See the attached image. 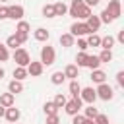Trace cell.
I'll list each match as a JSON object with an SVG mask.
<instances>
[{
  "label": "cell",
  "mask_w": 124,
  "mask_h": 124,
  "mask_svg": "<svg viewBox=\"0 0 124 124\" xmlns=\"http://www.w3.org/2000/svg\"><path fill=\"white\" fill-rule=\"evenodd\" d=\"M99 19H101V23H112V21H114V17H112V16H110L107 10H103V12H101Z\"/></svg>",
  "instance_id": "32"
},
{
  "label": "cell",
  "mask_w": 124,
  "mask_h": 124,
  "mask_svg": "<svg viewBox=\"0 0 124 124\" xmlns=\"http://www.w3.org/2000/svg\"><path fill=\"white\" fill-rule=\"evenodd\" d=\"M97 114H99V110H97V108H95L93 105H89V107H87V108L83 110V116H85V118H91V120H93V118H95Z\"/></svg>",
  "instance_id": "29"
},
{
  "label": "cell",
  "mask_w": 124,
  "mask_h": 124,
  "mask_svg": "<svg viewBox=\"0 0 124 124\" xmlns=\"http://www.w3.org/2000/svg\"><path fill=\"white\" fill-rule=\"evenodd\" d=\"M83 124H93V120H91V118H85V122H83Z\"/></svg>",
  "instance_id": "47"
},
{
  "label": "cell",
  "mask_w": 124,
  "mask_h": 124,
  "mask_svg": "<svg viewBox=\"0 0 124 124\" xmlns=\"http://www.w3.org/2000/svg\"><path fill=\"white\" fill-rule=\"evenodd\" d=\"M0 19H8V6H0Z\"/></svg>",
  "instance_id": "42"
},
{
  "label": "cell",
  "mask_w": 124,
  "mask_h": 124,
  "mask_svg": "<svg viewBox=\"0 0 124 124\" xmlns=\"http://www.w3.org/2000/svg\"><path fill=\"white\" fill-rule=\"evenodd\" d=\"M85 41H87V46H101V37L97 33H91Z\"/></svg>",
  "instance_id": "24"
},
{
  "label": "cell",
  "mask_w": 124,
  "mask_h": 124,
  "mask_svg": "<svg viewBox=\"0 0 124 124\" xmlns=\"http://www.w3.org/2000/svg\"><path fill=\"white\" fill-rule=\"evenodd\" d=\"M70 35H74V37H83V35H91V31L87 29L85 21H76V23H72V27H70Z\"/></svg>",
  "instance_id": "5"
},
{
  "label": "cell",
  "mask_w": 124,
  "mask_h": 124,
  "mask_svg": "<svg viewBox=\"0 0 124 124\" xmlns=\"http://www.w3.org/2000/svg\"><path fill=\"white\" fill-rule=\"evenodd\" d=\"M64 72H54L52 76H50V81L54 83V85H60V83H64Z\"/></svg>",
  "instance_id": "28"
},
{
  "label": "cell",
  "mask_w": 124,
  "mask_h": 124,
  "mask_svg": "<svg viewBox=\"0 0 124 124\" xmlns=\"http://www.w3.org/2000/svg\"><path fill=\"white\" fill-rule=\"evenodd\" d=\"M112 46H114V37H112V35L101 37V48H103V50H110Z\"/></svg>",
  "instance_id": "18"
},
{
  "label": "cell",
  "mask_w": 124,
  "mask_h": 124,
  "mask_svg": "<svg viewBox=\"0 0 124 124\" xmlns=\"http://www.w3.org/2000/svg\"><path fill=\"white\" fill-rule=\"evenodd\" d=\"M23 91V83L21 81H17V79H12L10 83H8V93H12V95H17V93H21Z\"/></svg>",
  "instance_id": "15"
},
{
  "label": "cell",
  "mask_w": 124,
  "mask_h": 124,
  "mask_svg": "<svg viewBox=\"0 0 124 124\" xmlns=\"http://www.w3.org/2000/svg\"><path fill=\"white\" fill-rule=\"evenodd\" d=\"M78 48H79V52H85V48H87V41H85V39H78Z\"/></svg>",
  "instance_id": "40"
},
{
  "label": "cell",
  "mask_w": 124,
  "mask_h": 124,
  "mask_svg": "<svg viewBox=\"0 0 124 124\" xmlns=\"http://www.w3.org/2000/svg\"><path fill=\"white\" fill-rule=\"evenodd\" d=\"M10 58V52H8V46L0 43V62H6Z\"/></svg>",
  "instance_id": "35"
},
{
  "label": "cell",
  "mask_w": 124,
  "mask_h": 124,
  "mask_svg": "<svg viewBox=\"0 0 124 124\" xmlns=\"http://www.w3.org/2000/svg\"><path fill=\"white\" fill-rule=\"evenodd\" d=\"M78 74H79V70H78L76 64H68V66L64 68V78H72V79H76Z\"/></svg>",
  "instance_id": "17"
},
{
  "label": "cell",
  "mask_w": 124,
  "mask_h": 124,
  "mask_svg": "<svg viewBox=\"0 0 124 124\" xmlns=\"http://www.w3.org/2000/svg\"><path fill=\"white\" fill-rule=\"evenodd\" d=\"M54 60H56V52H54V48L52 46H43L41 48V64L43 66H50V64H54Z\"/></svg>",
  "instance_id": "1"
},
{
  "label": "cell",
  "mask_w": 124,
  "mask_h": 124,
  "mask_svg": "<svg viewBox=\"0 0 124 124\" xmlns=\"http://www.w3.org/2000/svg\"><path fill=\"white\" fill-rule=\"evenodd\" d=\"M46 124H60L58 114H50V116H46Z\"/></svg>",
  "instance_id": "39"
},
{
  "label": "cell",
  "mask_w": 124,
  "mask_h": 124,
  "mask_svg": "<svg viewBox=\"0 0 124 124\" xmlns=\"http://www.w3.org/2000/svg\"><path fill=\"white\" fill-rule=\"evenodd\" d=\"M99 60H101V64H103V62H110V60H112V50H101Z\"/></svg>",
  "instance_id": "33"
},
{
  "label": "cell",
  "mask_w": 124,
  "mask_h": 124,
  "mask_svg": "<svg viewBox=\"0 0 124 124\" xmlns=\"http://www.w3.org/2000/svg\"><path fill=\"white\" fill-rule=\"evenodd\" d=\"M66 101H68V99H66L62 93H56V97H54V101H52V103L56 105V108H62V107L66 105Z\"/></svg>",
  "instance_id": "31"
},
{
  "label": "cell",
  "mask_w": 124,
  "mask_h": 124,
  "mask_svg": "<svg viewBox=\"0 0 124 124\" xmlns=\"http://www.w3.org/2000/svg\"><path fill=\"white\" fill-rule=\"evenodd\" d=\"M93 124H108V116H107V114H101V112H99V114H97V116L93 118Z\"/></svg>",
  "instance_id": "36"
},
{
  "label": "cell",
  "mask_w": 124,
  "mask_h": 124,
  "mask_svg": "<svg viewBox=\"0 0 124 124\" xmlns=\"http://www.w3.org/2000/svg\"><path fill=\"white\" fill-rule=\"evenodd\" d=\"M4 110H6V108H4V107H2V105H0V118H2V116H4Z\"/></svg>",
  "instance_id": "46"
},
{
  "label": "cell",
  "mask_w": 124,
  "mask_h": 124,
  "mask_svg": "<svg viewBox=\"0 0 124 124\" xmlns=\"http://www.w3.org/2000/svg\"><path fill=\"white\" fill-rule=\"evenodd\" d=\"M91 79H93L95 83H105L107 74H105L103 70H91Z\"/></svg>",
  "instance_id": "19"
},
{
  "label": "cell",
  "mask_w": 124,
  "mask_h": 124,
  "mask_svg": "<svg viewBox=\"0 0 124 124\" xmlns=\"http://www.w3.org/2000/svg\"><path fill=\"white\" fill-rule=\"evenodd\" d=\"M43 16H45V17H56V16H54V6H52V4H45V6H43Z\"/></svg>",
  "instance_id": "30"
},
{
  "label": "cell",
  "mask_w": 124,
  "mask_h": 124,
  "mask_svg": "<svg viewBox=\"0 0 124 124\" xmlns=\"http://www.w3.org/2000/svg\"><path fill=\"white\" fill-rule=\"evenodd\" d=\"M79 99H81L83 103L93 105V103H95V99H97V93H95V89H93V87H83V89L79 91Z\"/></svg>",
  "instance_id": "7"
},
{
  "label": "cell",
  "mask_w": 124,
  "mask_h": 124,
  "mask_svg": "<svg viewBox=\"0 0 124 124\" xmlns=\"http://www.w3.org/2000/svg\"><path fill=\"white\" fill-rule=\"evenodd\" d=\"M85 66L87 68H91V70H99V66H101V60H99V56H87V60H85Z\"/></svg>",
  "instance_id": "20"
},
{
  "label": "cell",
  "mask_w": 124,
  "mask_h": 124,
  "mask_svg": "<svg viewBox=\"0 0 124 124\" xmlns=\"http://www.w3.org/2000/svg\"><path fill=\"white\" fill-rule=\"evenodd\" d=\"M91 16V8H87L85 4H83V8L79 10V14H78V19H87Z\"/></svg>",
  "instance_id": "34"
},
{
  "label": "cell",
  "mask_w": 124,
  "mask_h": 124,
  "mask_svg": "<svg viewBox=\"0 0 124 124\" xmlns=\"http://www.w3.org/2000/svg\"><path fill=\"white\" fill-rule=\"evenodd\" d=\"M114 41H118V43H124V29H120L118 31V35H116V39Z\"/></svg>",
  "instance_id": "45"
},
{
  "label": "cell",
  "mask_w": 124,
  "mask_h": 124,
  "mask_svg": "<svg viewBox=\"0 0 124 124\" xmlns=\"http://www.w3.org/2000/svg\"><path fill=\"white\" fill-rule=\"evenodd\" d=\"M43 68H45V66H43L41 62H33V60H31V62L27 64L25 70H27V76H31V78H39V76L43 74Z\"/></svg>",
  "instance_id": "8"
},
{
  "label": "cell",
  "mask_w": 124,
  "mask_h": 124,
  "mask_svg": "<svg viewBox=\"0 0 124 124\" xmlns=\"http://www.w3.org/2000/svg\"><path fill=\"white\" fill-rule=\"evenodd\" d=\"M14 62L17 64V66H21V68H27V64L31 62V56H29V52L25 50V48H16L14 50Z\"/></svg>",
  "instance_id": "2"
},
{
  "label": "cell",
  "mask_w": 124,
  "mask_h": 124,
  "mask_svg": "<svg viewBox=\"0 0 124 124\" xmlns=\"http://www.w3.org/2000/svg\"><path fill=\"white\" fill-rule=\"evenodd\" d=\"M74 43H76V37H74V35H70V33H64V35H60V45H62L64 48H68V46H74Z\"/></svg>",
  "instance_id": "16"
},
{
  "label": "cell",
  "mask_w": 124,
  "mask_h": 124,
  "mask_svg": "<svg viewBox=\"0 0 124 124\" xmlns=\"http://www.w3.org/2000/svg\"><path fill=\"white\" fill-rule=\"evenodd\" d=\"M43 108H45V114H46V116H50V114H58V108H56V105H54L52 101H46Z\"/></svg>",
  "instance_id": "27"
},
{
  "label": "cell",
  "mask_w": 124,
  "mask_h": 124,
  "mask_svg": "<svg viewBox=\"0 0 124 124\" xmlns=\"http://www.w3.org/2000/svg\"><path fill=\"white\" fill-rule=\"evenodd\" d=\"M85 25H87V29L91 31V33H95V31H99V27H101V19H99V16H89L87 19H85Z\"/></svg>",
  "instance_id": "11"
},
{
  "label": "cell",
  "mask_w": 124,
  "mask_h": 124,
  "mask_svg": "<svg viewBox=\"0 0 124 124\" xmlns=\"http://www.w3.org/2000/svg\"><path fill=\"white\" fill-rule=\"evenodd\" d=\"M87 56H89V54H85V52H78V56H76V62H78V66H85V60H87Z\"/></svg>",
  "instance_id": "37"
},
{
  "label": "cell",
  "mask_w": 124,
  "mask_h": 124,
  "mask_svg": "<svg viewBox=\"0 0 124 124\" xmlns=\"http://www.w3.org/2000/svg\"><path fill=\"white\" fill-rule=\"evenodd\" d=\"M14 35H16V37H17V41H19V43H21V45H23V43H25V41H27V37H29V35H23V33H14Z\"/></svg>",
  "instance_id": "43"
},
{
  "label": "cell",
  "mask_w": 124,
  "mask_h": 124,
  "mask_svg": "<svg viewBox=\"0 0 124 124\" xmlns=\"http://www.w3.org/2000/svg\"><path fill=\"white\" fill-rule=\"evenodd\" d=\"M116 83H118L120 87H124V72H118V74H116Z\"/></svg>",
  "instance_id": "41"
},
{
  "label": "cell",
  "mask_w": 124,
  "mask_h": 124,
  "mask_svg": "<svg viewBox=\"0 0 124 124\" xmlns=\"http://www.w3.org/2000/svg\"><path fill=\"white\" fill-rule=\"evenodd\" d=\"M0 2H8V0H0Z\"/></svg>",
  "instance_id": "49"
},
{
  "label": "cell",
  "mask_w": 124,
  "mask_h": 124,
  "mask_svg": "<svg viewBox=\"0 0 124 124\" xmlns=\"http://www.w3.org/2000/svg\"><path fill=\"white\" fill-rule=\"evenodd\" d=\"M4 116H6V120H8V122H12V124H16V122L19 120V116H21V112H19V108H16V107H8V108L4 110Z\"/></svg>",
  "instance_id": "10"
},
{
  "label": "cell",
  "mask_w": 124,
  "mask_h": 124,
  "mask_svg": "<svg viewBox=\"0 0 124 124\" xmlns=\"http://www.w3.org/2000/svg\"><path fill=\"white\" fill-rule=\"evenodd\" d=\"M81 105H83V101L79 99V97H72L70 101H66V105H64V110H66V114H70V116H74V114H79V108H81Z\"/></svg>",
  "instance_id": "3"
},
{
  "label": "cell",
  "mask_w": 124,
  "mask_h": 124,
  "mask_svg": "<svg viewBox=\"0 0 124 124\" xmlns=\"http://www.w3.org/2000/svg\"><path fill=\"white\" fill-rule=\"evenodd\" d=\"M29 23L27 21H23V19H19L17 21V25H16V33H23V35H29Z\"/></svg>",
  "instance_id": "22"
},
{
  "label": "cell",
  "mask_w": 124,
  "mask_h": 124,
  "mask_svg": "<svg viewBox=\"0 0 124 124\" xmlns=\"http://www.w3.org/2000/svg\"><path fill=\"white\" fill-rule=\"evenodd\" d=\"M95 93H97V97L103 99V101H110V99L114 97V91H112V87H110L108 83H99V87L95 89Z\"/></svg>",
  "instance_id": "4"
},
{
  "label": "cell",
  "mask_w": 124,
  "mask_h": 124,
  "mask_svg": "<svg viewBox=\"0 0 124 124\" xmlns=\"http://www.w3.org/2000/svg\"><path fill=\"white\" fill-rule=\"evenodd\" d=\"M23 14H25L23 6H19V4L8 6V17H10V19H14V21H19V19L23 17Z\"/></svg>",
  "instance_id": "6"
},
{
  "label": "cell",
  "mask_w": 124,
  "mask_h": 124,
  "mask_svg": "<svg viewBox=\"0 0 124 124\" xmlns=\"http://www.w3.org/2000/svg\"><path fill=\"white\" fill-rule=\"evenodd\" d=\"M33 37H35L37 41H41V43H46V41H48V37H50V33H48V29H45V27H39V29H35Z\"/></svg>",
  "instance_id": "14"
},
{
  "label": "cell",
  "mask_w": 124,
  "mask_h": 124,
  "mask_svg": "<svg viewBox=\"0 0 124 124\" xmlns=\"http://www.w3.org/2000/svg\"><path fill=\"white\" fill-rule=\"evenodd\" d=\"M101 0H83V4L87 6V8H93V6H97Z\"/></svg>",
  "instance_id": "44"
},
{
  "label": "cell",
  "mask_w": 124,
  "mask_h": 124,
  "mask_svg": "<svg viewBox=\"0 0 124 124\" xmlns=\"http://www.w3.org/2000/svg\"><path fill=\"white\" fill-rule=\"evenodd\" d=\"M14 103H16V95H12V93H2V95H0V105H2L4 108L14 107Z\"/></svg>",
  "instance_id": "12"
},
{
  "label": "cell",
  "mask_w": 124,
  "mask_h": 124,
  "mask_svg": "<svg viewBox=\"0 0 124 124\" xmlns=\"http://www.w3.org/2000/svg\"><path fill=\"white\" fill-rule=\"evenodd\" d=\"M114 19L116 17H120V12H122V6H120V0H108V6L105 8Z\"/></svg>",
  "instance_id": "9"
},
{
  "label": "cell",
  "mask_w": 124,
  "mask_h": 124,
  "mask_svg": "<svg viewBox=\"0 0 124 124\" xmlns=\"http://www.w3.org/2000/svg\"><path fill=\"white\" fill-rule=\"evenodd\" d=\"M4 78V68H0V79Z\"/></svg>",
  "instance_id": "48"
},
{
  "label": "cell",
  "mask_w": 124,
  "mask_h": 124,
  "mask_svg": "<svg viewBox=\"0 0 124 124\" xmlns=\"http://www.w3.org/2000/svg\"><path fill=\"white\" fill-rule=\"evenodd\" d=\"M6 46H8V48H14V50H16V48H19V46H21V43L17 41V37H16V35H10V37L6 39Z\"/></svg>",
  "instance_id": "25"
},
{
  "label": "cell",
  "mask_w": 124,
  "mask_h": 124,
  "mask_svg": "<svg viewBox=\"0 0 124 124\" xmlns=\"http://www.w3.org/2000/svg\"><path fill=\"white\" fill-rule=\"evenodd\" d=\"M25 78H27V70L21 68V66H16V70H14V79L21 81V79H25Z\"/></svg>",
  "instance_id": "26"
},
{
  "label": "cell",
  "mask_w": 124,
  "mask_h": 124,
  "mask_svg": "<svg viewBox=\"0 0 124 124\" xmlns=\"http://www.w3.org/2000/svg\"><path fill=\"white\" fill-rule=\"evenodd\" d=\"M83 8V0H72V4H70V8H68V12H70V16L72 17H76L78 19V14H79V10Z\"/></svg>",
  "instance_id": "13"
},
{
  "label": "cell",
  "mask_w": 124,
  "mask_h": 124,
  "mask_svg": "<svg viewBox=\"0 0 124 124\" xmlns=\"http://www.w3.org/2000/svg\"><path fill=\"white\" fill-rule=\"evenodd\" d=\"M85 122V116L83 114H74L72 116V124H83Z\"/></svg>",
  "instance_id": "38"
},
{
  "label": "cell",
  "mask_w": 124,
  "mask_h": 124,
  "mask_svg": "<svg viewBox=\"0 0 124 124\" xmlns=\"http://www.w3.org/2000/svg\"><path fill=\"white\" fill-rule=\"evenodd\" d=\"M54 6V16H66L68 14V6L60 0V2H56V4H52Z\"/></svg>",
  "instance_id": "21"
},
{
  "label": "cell",
  "mask_w": 124,
  "mask_h": 124,
  "mask_svg": "<svg viewBox=\"0 0 124 124\" xmlns=\"http://www.w3.org/2000/svg\"><path fill=\"white\" fill-rule=\"evenodd\" d=\"M68 89H70V93H72V97L76 99V97H79V91H81V85L78 83V79H72V81H70V87H68Z\"/></svg>",
  "instance_id": "23"
}]
</instances>
